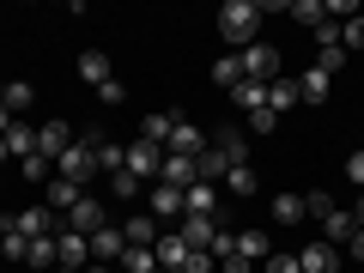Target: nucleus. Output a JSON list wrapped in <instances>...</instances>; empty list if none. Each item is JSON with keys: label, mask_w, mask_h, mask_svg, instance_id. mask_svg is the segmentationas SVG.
I'll return each instance as SVG.
<instances>
[{"label": "nucleus", "mask_w": 364, "mask_h": 273, "mask_svg": "<svg viewBox=\"0 0 364 273\" xmlns=\"http://www.w3.org/2000/svg\"><path fill=\"white\" fill-rule=\"evenodd\" d=\"M261 0H225V13H219V31H225V43H231V55H243L249 43H261L255 31H261Z\"/></svg>", "instance_id": "f257e3e1"}, {"label": "nucleus", "mask_w": 364, "mask_h": 273, "mask_svg": "<svg viewBox=\"0 0 364 273\" xmlns=\"http://www.w3.org/2000/svg\"><path fill=\"white\" fill-rule=\"evenodd\" d=\"M55 176H67V182H79L85 188L91 176H97V146H85V140H73L61 158H55Z\"/></svg>", "instance_id": "f03ea898"}, {"label": "nucleus", "mask_w": 364, "mask_h": 273, "mask_svg": "<svg viewBox=\"0 0 364 273\" xmlns=\"http://www.w3.org/2000/svg\"><path fill=\"white\" fill-rule=\"evenodd\" d=\"M237 61H243V79H255V85H273V79L286 73V67H279V49H273V43H249V49L237 55Z\"/></svg>", "instance_id": "7ed1b4c3"}, {"label": "nucleus", "mask_w": 364, "mask_h": 273, "mask_svg": "<svg viewBox=\"0 0 364 273\" xmlns=\"http://www.w3.org/2000/svg\"><path fill=\"white\" fill-rule=\"evenodd\" d=\"M104 225H109V213H104V200H97V195H85L73 213H61V231H79V237L104 231Z\"/></svg>", "instance_id": "20e7f679"}, {"label": "nucleus", "mask_w": 364, "mask_h": 273, "mask_svg": "<svg viewBox=\"0 0 364 273\" xmlns=\"http://www.w3.org/2000/svg\"><path fill=\"white\" fill-rule=\"evenodd\" d=\"M207 146H213V140H207V134L195 128V122H188V116H176V128H170L164 152H170V158H200V152H207Z\"/></svg>", "instance_id": "39448f33"}, {"label": "nucleus", "mask_w": 364, "mask_h": 273, "mask_svg": "<svg viewBox=\"0 0 364 273\" xmlns=\"http://www.w3.org/2000/svg\"><path fill=\"white\" fill-rule=\"evenodd\" d=\"M128 170L140 182H158V170H164V146H152V140H134L128 146Z\"/></svg>", "instance_id": "423d86ee"}, {"label": "nucleus", "mask_w": 364, "mask_h": 273, "mask_svg": "<svg viewBox=\"0 0 364 273\" xmlns=\"http://www.w3.org/2000/svg\"><path fill=\"white\" fill-rule=\"evenodd\" d=\"M85 249H91V261H109V267H116L122 249H128V237H122V225H104V231L85 237Z\"/></svg>", "instance_id": "0eeeda50"}, {"label": "nucleus", "mask_w": 364, "mask_h": 273, "mask_svg": "<svg viewBox=\"0 0 364 273\" xmlns=\"http://www.w3.org/2000/svg\"><path fill=\"white\" fill-rule=\"evenodd\" d=\"M213 152H225V164H249V128H231V122H225L219 134H213Z\"/></svg>", "instance_id": "6e6552de"}, {"label": "nucleus", "mask_w": 364, "mask_h": 273, "mask_svg": "<svg viewBox=\"0 0 364 273\" xmlns=\"http://www.w3.org/2000/svg\"><path fill=\"white\" fill-rule=\"evenodd\" d=\"M13 225H18V231L31 237V243H37V237H55L61 213H55V207H25V213H13Z\"/></svg>", "instance_id": "1a4fd4ad"}, {"label": "nucleus", "mask_w": 364, "mask_h": 273, "mask_svg": "<svg viewBox=\"0 0 364 273\" xmlns=\"http://www.w3.org/2000/svg\"><path fill=\"white\" fill-rule=\"evenodd\" d=\"M298 273H340V249H334V243L298 249Z\"/></svg>", "instance_id": "9d476101"}, {"label": "nucleus", "mask_w": 364, "mask_h": 273, "mask_svg": "<svg viewBox=\"0 0 364 273\" xmlns=\"http://www.w3.org/2000/svg\"><path fill=\"white\" fill-rule=\"evenodd\" d=\"M67 146H73V128H67V122H43V128H37V152L49 158V164L67 152Z\"/></svg>", "instance_id": "9b49d317"}, {"label": "nucleus", "mask_w": 364, "mask_h": 273, "mask_svg": "<svg viewBox=\"0 0 364 273\" xmlns=\"http://www.w3.org/2000/svg\"><path fill=\"white\" fill-rule=\"evenodd\" d=\"M158 182H170V188H182V195H188V188L200 182V170H195V158H170V152H164V170H158Z\"/></svg>", "instance_id": "f8f14e48"}, {"label": "nucleus", "mask_w": 364, "mask_h": 273, "mask_svg": "<svg viewBox=\"0 0 364 273\" xmlns=\"http://www.w3.org/2000/svg\"><path fill=\"white\" fill-rule=\"evenodd\" d=\"M79 79H85L91 91H104L109 79H116V73H109V55L104 49H85V55H79Z\"/></svg>", "instance_id": "ddd939ff"}, {"label": "nucleus", "mask_w": 364, "mask_h": 273, "mask_svg": "<svg viewBox=\"0 0 364 273\" xmlns=\"http://www.w3.org/2000/svg\"><path fill=\"white\" fill-rule=\"evenodd\" d=\"M146 213H164V219H182V188H170V182H152V188H146Z\"/></svg>", "instance_id": "4468645a"}, {"label": "nucleus", "mask_w": 364, "mask_h": 273, "mask_svg": "<svg viewBox=\"0 0 364 273\" xmlns=\"http://www.w3.org/2000/svg\"><path fill=\"white\" fill-rule=\"evenodd\" d=\"M176 237H182L188 249H213V237H219V231H213V219H200V213H182Z\"/></svg>", "instance_id": "2eb2a0df"}, {"label": "nucleus", "mask_w": 364, "mask_h": 273, "mask_svg": "<svg viewBox=\"0 0 364 273\" xmlns=\"http://www.w3.org/2000/svg\"><path fill=\"white\" fill-rule=\"evenodd\" d=\"M79 200H85V188H79V182H67V176H49V200H43V207H55V213H73Z\"/></svg>", "instance_id": "dca6fc26"}, {"label": "nucleus", "mask_w": 364, "mask_h": 273, "mask_svg": "<svg viewBox=\"0 0 364 273\" xmlns=\"http://www.w3.org/2000/svg\"><path fill=\"white\" fill-rule=\"evenodd\" d=\"M352 231H358V225H352V213H346V207H328V213H322V243H334V249H340Z\"/></svg>", "instance_id": "f3484780"}, {"label": "nucleus", "mask_w": 364, "mask_h": 273, "mask_svg": "<svg viewBox=\"0 0 364 273\" xmlns=\"http://www.w3.org/2000/svg\"><path fill=\"white\" fill-rule=\"evenodd\" d=\"M291 104H304V97H298V79H291V73H279V79L267 85V109H273V116H286Z\"/></svg>", "instance_id": "a211bd4d"}, {"label": "nucleus", "mask_w": 364, "mask_h": 273, "mask_svg": "<svg viewBox=\"0 0 364 273\" xmlns=\"http://www.w3.org/2000/svg\"><path fill=\"white\" fill-rule=\"evenodd\" d=\"M182 213H200V219H213V213H219V188H213V182H195V188L182 195Z\"/></svg>", "instance_id": "6ab92c4d"}, {"label": "nucleus", "mask_w": 364, "mask_h": 273, "mask_svg": "<svg viewBox=\"0 0 364 273\" xmlns=\"http://www.w3.org/2000/svg\"><path fill=\"white\" fill-rule=\"evenodd\" d=\"M0 140H6V152H13V158H18V164H25V158H31V152H37V128H31V122H13V128L0 134Z\"/></svg>", "instance_id": "aec40b11"}, {"label": "nucleus", "mask_w": 364, "mask_h": 273, "mask_svg": "<svg viewBox=\"0 0 364 273\" xmlns=\"http://www.w3.org/2000/svg\"><path fill=\"white\" fill-rule=\"evenodd\" d=\"M122 237H128L134 249H152L158 243V219H152V213H134V219L122 225Z\"/></svg>", "instance_id": "412c9836"}, {"label": "nucleus", "mask_w": 364, "mask_h": 273, "mask_svg": "<svg viewBox=\"0 0 364 273\" xmlns=\"http://www.w3.org/2000/svg\"><path fill=\"white\" fill-rule=\"evenodd\" d=\"M55 249H61V267H85L91 261V249H85L79 231H55Z\"/></svg>", "instance_id": "4be33fe9"}, {"label": "nucleus", "mask_w": 364, "mask_h": 273, "mask_svg": "<svg viewBox=\"0 0 364 273\" xmlns=\"http://www.w3.org/2000/svg\"><path fill=\"white\" fill-rule=\"evenodd\" d=\"M328 79H334V73H322V67L298 73V97H304V104H322V97H328Z\"/></svg>", "instance_id": "5701e85b"}, {"label": "nucleus", "mask_w": 364, "mask_h": 273, "mask_svg": "<svg viewBox=\"0 0 364 273\" xmlns=\"http://www.w3.org/2000/svg\"><path fill=\"white\" fill-rule=\"evenodd\" d=\"M237 255H243V261H267L273 255L267 231H237Z\"/></svg>", "instance_id": "b1692460"}, {"label": "nucleus", "mask_w": 364, "mask_h": 273, "mask_svg": "<svg viewBox=\"0 0 364 273\" xmlns=\"http://www.w3.org/2000/svg\"><path fill=\"white\" fill-rule=\"evenodd\" d=\"M116 267H122V273H158V249H134V243H128Z\"/></svg>", "instance_id": "393cba45"}, {"label": "nucleus", "mask_w": 364, "mask_h": 273, "mask_svg": "<svg viewBox=\"0 0 364 273\" xmlns=\"http://www.w3.org/2000/svg\"><path fill=\"white\" fill-rule=\"evenodd\" d=\"M231 97H237V109H243V116H255V109H267V85H255V79H243V85H237Z\"/></svg>", "instance_id": "a878e982"}, {"label": "nucleus", "mask_w": 364, "mask_h": 273, "mask_svg": "<svg viewBox=\"0 0 364 273\" xmlns=\"http://www.w3.org/2000/svg\"><path fill=\"white\" fill-rule=\"evenodd\" d=\"M225 188H231V195H255V188H261V176H255V164H237V170H225Z\"/></svg>", "instance_id": "bb28decb"}, {"label": "nucleus", "mask_w": 364, "mask_h": 273, "mask_svg": "<svg viewBox=\"0 0 364 273\" xmlns=\"http://www.w3.org/2000/svg\"><path fill=\"white\" fill-rule=\"evenodd\" d=\"M213 85H219V91H237V85H243V61H237V55L213 61Z\"/></svg>", "instance_id": "cd10ccee"}, {"label": "nucleus", "mask_w": 364, "mask_h": 273, "mask_svg": "<svg viewBox=\"0 0 364 273\" xmlns=\"http://www.w3.org/2000/svg\"><path fill=\"white\" fill-rule=\"evenodd\" d=\"M286 18H298V25H322V18H328V6H322V0H291V6H286Z\"/></svg>", "instance_id": "c85d7f7f"}, {"label": "nucleus", "mask_w": 364, "mask_h": 273, "mask_svg": "<svg viewBox=\"0 0 364 273\" xmlns=\"http://www.w3.org/2000/svg\"><path fill=\"white\" fill-rule=\"evenodd\" d=\"M97 170H128V146H116V140H97Z\"/></svg>", "instance_id": "c756f323"}, {"label": "nucleus", "mask_w": 364, "mask_h": 273, "mask_svg": "<svg viewBox=\"0 0 364 273\" xmlns=\"http://www.w3.org/2000/svg\"><path fill=\"white\" fill-rule=\"evenodd\" d=\"M170 128H176V116H170V109H164V116H146V122H140V140L164 146V140H170Z\"/></svg>", "instance_id": "7c9ffc66"}, {"label": "nucleus", "mask_w": 364, "mask_h": 273, "mask_svg": "<svg viewBox=\"0 0 364 273\" xmlns=\"http://www.w3.org/2000/svg\"><path fill=\"white\" fill-rule=\"evenodd\" d=\"M195 170H200V182H225V170H231V164H225V152H213V146H207V152L195 158Z\"/></svg>", "instance_id": "2f4dec72"}, {"label": "nucleus", "mask_w": 364, "mask_h": 273, "mask_svg": "<svg viewBox=\"0 0 364 273\" xmlns=\"http://www.w3.org/2000/svg\"><path fill=\"white\" fill-rule=\"evenodd\" d=\"M31 267H61V249H55V237H37V243H31Z\"/></svg>", "instance_id": "473e14b6"}, {"label": "nucleus", "mask_w": 364, "mask_h": 273, "mask_svg": "<svg viewBox=\"0 0 364 273\" xmlns=\"http://www.w3.org/2000/svg\"><path fill=\"white\" fill-rule=\"evenodd\" d=\"M273 219L279 225H304V195H279L273 200Z\"/></svg>", "instance_id": "72a5a7b5"}, {"label": "nucleus", "mask_w": 364, "mask_h": 273, "mask_svg": "<svg viewBox=\"0 0 364 273\" xmlns=\"http://www.w3.org/2000/svg\"><path fill=\"white\" fill-rule=\"evenodd\" d=\"M109 188H116L122 200H140V195H146V182L134 176V170H116V176H109Z\"/></svg>", "instance_id": "f704fd0d"}, {"label": "nucleus", "mask_w": 364, "mask_h": 273, "mask_svg": "<svg viewBox=\"0 0 364 273\" xmlns=\"http://www.w3.org/2000/svg\"><path fill=\"white\" fill-rule=\"evenodd\" d=\"M6 109H13V116L31 109V85H25V79H6Z\"/></svg>", "instance_id": "c9c22d12"}, {"label": "nucleus", "mask_w": 364, "mask_h": 273, "mask_svg": "<svg viewBox=\"0 0 364 273\" xmlns=\"http://www.w3.org/2000/svg\"><path fill=\"white\" fill-rule=\"evenodd\" d=\"M18 170H25V182H49V176H55V164H49L43 152H31L25 164H18Z\"/></svg>", "instance_id": "e433bc0d"}, {"label": "nucleus", "mask_w": 364, "mask_h": 273, "mask_svg": "<svg viewBox=\"0 0 364 273\" xmlns=\"http://www.w3.org/2000/svg\"><path fill=\"white\" fill-rule=\"evenodd\" d=\"M340 49H364V18H346L340 25Z\"/></svg>", "instance_id": "4c0bfd02"}, {"label": "nucleus", "mask_w": 364, "mask_h": 273, "mask_svg": "<svg viewBox=\"0 0 364 273\" xmlns=\"http://www.w3.org/2000/svg\"><path fill=\"white\" fill-rule=\"evenodd\" d=\"M97 97H104V109H122V104H128V85H122V79H109Z\"/></svg>", "instance_id": "58836bf2"}, {"label": "nucleus", "mask_w": 364, "mask_h": 273, "mask_svg": "<svg viewBox=\"0 0 364 273\" xmlns=\"http://www.w3.org/2000/svg\"><path fill=\"white\" fill-rule=\"evenodd\" d=\"M279 128V116H273V109H255V116H249V134H273Z\"/></svg>", "instance_id": "ea45409f"}, {"label": "nucleus", "mask_w": 364, "mask_h": 273, "mask_svg": "<svg viewBox=\"0 0 364 273\" xmlns=\"http://www.w3.org/2000/svg\"><path fill=\"white\" fill-rule=\"evenodd\" d=\"M261 273H298V255H267V261H261Z\"/></svg>", "instance_id": "a19ab883"}, {"label": "nucleus", "mask_w": 364, "mask_h": 273, "mask_svg": "<svg viewBox=\"0 0 364 273\" xmlns=\"http://www.w3.org/2000/svg\"><path fill=\"white\" fill-rule=\"evenodd\" d=\"M346 176L358 182V195H364V152H352V158H346Z\"/></svg>", "instance_id": "79ce46f5"}, {"label": "nucleus", "mask_w": 364, "mask_h": 273, "mask_svg": "<svg viewBox=\"0 0 364 273\" xmlns=\"http://www.w3.org/2000/svg\"><path fill=\"white\" fill-rule=\"evenodd\" d=\"M219 267H225V273H255V261H243V255H225Z\"/></svg>", "instance_id": "37998d69"}, {"label": "nucleus", "mask_w": 364, "mask_h": 273, "mask_svg": "<svg viewBox=\"0 0 364 273\" xmlns=\"http://www.w3.org/2000/svg\"><path fill=\"white\" fill-rule=\"evenodd\" d=\"M346 249H352V261H364V225H358V231L346 237Z\"/></svg>", "instance_id": "c03bdc74"}, {"label": "nucleus", "mask_w": 364, "mask_h": 273, "mask_svg": "<svg viewBox=\"0 0 364 273\" xmlns=\"http://www.w3.org/2000/svg\"><path fill=\"white\" fill-rule=\"evenodd\" d=\"M13 122H18V116H13V109H6V104H0V134H6V128H13Z\"/></svg>", "instance_id": "a18cd8bd"}, {"label": "nucleus", "mask_w": 364, "mask_h": 273, "mask_svg": "<svg viewBox=\"0 0 364 273\" xmlns=\"http://www.w3.org/2000/svg\"><path fill=\"white\" fill-rule=\"evenodd\" d=\"M85 273H122V267H109V261H91V267Z\"/></svg>", "instance_id": "49530a36"}, {"label": "nucleus", "mask_w": 364, "mask_h": 273, "mask_svg": "<svg viewBox=\"0 0 364 273\" xmlns=\"http://www.w3.org/2000/svg\"><path fill=\"white\" fill-rule=\"evenodd\" d=\"M352 225H364V195H358V207H352Z\"/></svg>", "instance_id": "de8ad7c7"}, {"label": "nucleus", "mask_w": 364, "mask_h": 273, "mask_svg": "<svg viewBox=\"0 0 364 273\" xmlns=\"http://www.w3.org/2000/svg\"><path fill=\"white\" fill-rule=\"evenodd\" d=\"M6 158H13V152H6V140H0V164H6Z\"/></svg>", "instance_id": "09e8293b"}, {"label": "nucleus", "mask_w": 364, "mask_h": 273, "mask_svg": "<svg viewBox=\"0 0 364 273\" xmlns=\"http://www.w3.org/2000/svg\"><path fill=\"white\" fill-rule=\"evenodd\" d=\"M0 104H6V79H0Z\"/></svg>", "instance_id": "8fccbe9b"}]
</instances>
